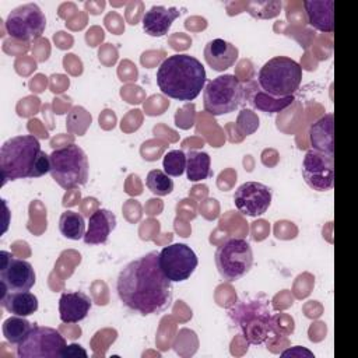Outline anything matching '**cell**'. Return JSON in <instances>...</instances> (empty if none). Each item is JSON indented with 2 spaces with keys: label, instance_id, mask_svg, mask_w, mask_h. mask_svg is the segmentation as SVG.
<instances>
[{
  "label": "cell",
  "instance_id": "1",
  "mask_svg": "<svg viewBox=\"0 0 358 358\" xmlns=\"http://www.w3.org/2000/svg\"><path fill=\"white\" fill-rule=\"evenodd\" d=\"M158 255L152 250L129 262L116 280L122 303L141 316L158 315L172 305V281L161 270Z\"/></svg>",
  "mask_w": 358,
  "mask_h": 358
},
{
  "label": "cell",
  "instance_id": "2",
  "mask_svg": "<svg viewBox=\"0 0 358 358\" xmlns=\"http://www.w3.org/2000/svg\"><path fill=\"white\" fill-rule=\"evenodd\" d=\"M1 185L6 180L39 178L50 172V157L41 150V143L31 134L15 136L0 148Z\"/></svg>",
  "mask_w": 358,
  "mask_h": 358
},
{
  "label": "cell",
  "instance_id": "3",
  "mask_svg": "<svg viewBox=\"0 0 358 358\" xmlns=\"http://www.w3.org/2000/svg\"><path fill=\"white\" fill-rule=\"evenodd\" d=\"M207 81L201 62L190 55L168 56L157 70V84L161 92L178 101H193Z\"/></svg>",
  "mask_w": 358,
  "mask_h": 358
},
{
  "label": "cell",
  "instance_id": "4",
  "mask_svg": "<svg viewBox=\"0 0 358 358\" xmlns=\"http://www.w3.org/2000/svg\"><path fill=\"white\" fill-rule=\"evenodd\" d=\"M228 315L249 344H263L274 330V315L263 301H238Z\"/></svg>",
  "mask_w": 358,
  "mask_h": 358
},
{
  "label": "cell",
  "instance_id": "5",
  "mask_svg": "<svg viewBox=\"0 0 358 358\" xmlns=\"http://www.w3.org/2000/svg\"><path fill=\"white\" fill-rule=\"evenodd\" d=\"M302 81V67L287 56H275L266 62L257 74V85L274 98L292 96Z\"/></svg>",
  "mask_w": 358,
  "mask_h": 358
},
{
  "label": "cell",
  "instance_id": "6",
  "mask_svg": "<svg viewBox=\"0 0 358 358\" xmlns=\"http://www.w3.org/2000/svg\"><path fill=\"white\" fill-rule=\"evenodd\" d=\"M50 157V175L63 189L83 186L88 180V158L81 147L69 144L53 150Z\"/></svg>",
  "mask_w": 358,
  "mask_h": 358
},
{
  "label": "cell",
  "instance_id": "7",
  "mask_svg": "<svg viewBox=\"0 0 358 358\" xmlns=\"http://www.w3.org/2000/svg\"><path fill=\"white\" fill-rule=\"evenodd\" d=\"M243 102V84L234 74H222L208 81L203 91V106L213 116L231 113Z\"/></svg>",
  "mask_w": 358,
  "mask_h": 358
},
{
  "label": "cell",
  "instance_id": "8",
  "mask_svg": "<svg viewBox=\"0 0 358 358\" xmlns=\"http://www.w3.org/2000/svg\"><path fill=\"white\" fill-rule=\"evenodd\" d=\"M214 259L221 277L232 282L249 273L253 264V252L246 239L229 238L218 246Z\"/></svg>",
  "mask_w": 358,
  "mask_h": 358
},
{
  "label": "cell",
  "instance_id": "9",
  "mask_svg": "<svg viewBox=\"0 0 358 358\" xmlns=\"http://www.w3.org/2000/svg\"><path fill=\"white\" fill-rule=\"evenodd\" d=\"M67 344L59 330L46 326L31 329L27 337L17 344L18 358H62Z\"/></svg>",
  "mask_w": 358,
  "mask_h": 358
},
{
  "label": "cell",
  "instance_id": "10",
  "mask_svg": "<svg viewBox=\"0 0 358 358\" xmlns=\"http://www.w3.org/2000/svg\"><path fill=\"white\" fill-rule=\"evenodd\" d=\"M46 28V17L35 3L21 4L13 8L6 18L7 34L21 42H34L42 36Z\"/></svg>",
  "mask_w": 358,
  "mask_h": 358
},
{
  "label": "cell",
  "instance_id": "11",
  "mask_svg": "<svg viewBox=\"0 0 358 358\" xmlns=\"http://www.w3.org/2000/svg\"><path fill=\"white\" fill-rule=\"evenodd\" d=\"M159 267L172 282L187 280L196 270L199 260L196 253L186 243H171L158 255Z\"/></svg>",
  "mask_w": 358,
  "mask_h": 358
},
{
  "label": "cell",
  "instance_id": "12",
  "mask_svg": "<svg viewBox=\"0 0 358 358\" xmlns=\"http://www.w3.org/2000/svg\"><path fill=\"white\" fill-rule=\"evenodd\" d=\"M0 282L1 294L29 291L35 281V270L27 260L14 257L10 252H0Z\"/></svg>",
  "mask_w": 358,
  "mask_h": 358
},
{
  "label": "cell",
  "instance_id": "13",
  "mask_svg": "<svg viewBox=\"0 0 358 358\" xmlns=\"http://www.w3.org/2000/svg\"><path fill=\"white\" fill-rule=\"evenodd\" d=\"M302 176L316 192H327L334 185V155L316 150L306 151L302 161Z\"/></svg>",
  "mask_w": 358,
  "mask_h": 358
},
{
  "label": "cell",
  "instance_id": "14",
  "mask_svg": "<svg viewBox=\"0 0 358 358\" xmlns=\"http://www.w3.org/2000/svg\"><path fill=\"white\" fill-rule=\"evenodd\" d=\"M273 193L268 186L260 182H245L234 194L235 207L248 217H259L264 214L271 204Z\"/></svg>",
  "mask_w": 358,
  "mask_h": 358
},
{
  "label": "cell",
  "instance_id": "15",
  "mask_svg": "<svg viewBox=\"0 0 358 358\" xmlns=\"http://www.w3.org/2000/svg\"><path fill=\"white\" fill-rule=\"evenodd\" d=\"M292 96L285 98H274L268 94H266L259 85L257 81L249 80L243 85V102H246L253 109L267 112V113H278L288 108L294 102Z\"/></svg>",
  "mask_w": 358,
  "mask_h": 358
},
{
  "label": "cell",
  "instance_id": "16",
  "mask_svg": "<svg viewBox=\"0 0 358 358\" xmlns=\"http://www.w3.org/2000/svg\"><path fill=\"white\" fill-rule=\"evenodd\" d=\"M92 306L91 298L81 292H63L59 299V315L63 323H78L87 317Z\"/></svg>",
  "mask_w": 358,
  "mask_h": 358
},
{
  "label": "cell",
  "instance_id": "17",
  "mask_svg": "<svg viewBox=\"0 0 358 358\" xmlns=\"http://www.w3.org/2000/svg\"><path fill=\"white\" fill-rule=\"evenodd\" d=\"M180 15V11L176 7H164L152 6L143 15V29L147 35L159 38L168 34L173 21Z\"/></svg>",
  "mask_w": 358,
  "mask_h": 358
},
{
  "label": "cell",
  "instance_id": "18",
  "mask_svg": "<svg viewBox=\"0 0 358 358\" xmlns=\"http://www.w3.org/2000/svg\"><path fill=\"white\" fill-rule=\"evenodd\" d=\"M116 228V215L106 210H95L88 220V228L84 234L83 241L87 245H102L108 241L110 232Z\"/></svg>",
  "mask_w": 358,
  "mask_h": 358
},
{
  "label": "cell",
  "instance_id": "19",
  "mask_svg": "<svg viewBox=\"0 0 358 358\" xmlns=\"http://www.w3.org/2000/svg\"><path fill=\"white\" fill-rule=\"evenodd\" d=\"M238 48L224 39H213L204 48V59L214 71H224L238 60Z\"/></svg>",
  "mask_w": 358,
  "mask_h": 358
},
{
  "label": "cell",
  "instance_id": "20",
  "mask_svg": "<svg viewBox=\"0 0 358 358\" xmlns=\"http://www.w3.org/2000/svg\"><path fill=\"white\" fill-rule=\"evenodd\" d=\"M308 24L317 31L331 34L334 31V1L306 0L303 1Z\"/></svg>",
  "mask_w": 358,
  "mask_h": 358
},
{
  "label": "cell",
  "instance_id": "21",
  "mask_svg": "<svg viewBox=\"0 0 358 358\" xmlns=\"http://www.w3.org/2000/svg\"><path fill=\"white\" fill-rule=\"evenodd\" d=\"M309 138L313 150L334 155V138H333V115L327 113L310 126Z\"/></svg>",
  "mask_w": 358,
  "mask_h": 358
},
{
  "label": "cell",
  "instance_id": "22",
  "mask_svg": "<svg viewBox=\"0 0 358 358\" xmlns=\"http://www.w3.org/2000/svg\"><path fill=\"white\" fill-rule=\"evenodd\" d=\"M1 306L17 316H29L38 310V298L29 291L4 292L0 295Z\"/></svg>",
  "mask_w": 358,
  "mask_h": 358
},
{
  "label": "cell",
  "instance_id": "23",
  "mask_svg": "<svg viewBox=\"0 0 358 358\" xmlns=\"http://www.w3.org/2000/svg\"><path fill=\"white\" fill-rule=\"evenodd\" d=\"M186 175L190 182H200L211 175V158L204 151H189L186 154Z\"/></svg>",
  "mask_w": 358,
  "mask_h": 358
},
{
  "label": "cell",
  "instance_id": "24",
  "mask_svg": "<svg viewBox=\"0 0 358 358\" xmlns=\"http://www.w3.org/2000/svg\"><path fill=\"white\" fill-rule=\"evenodd\" d=\"M59 229L64 238L78 241V239L84 238V234H85L84 217L77 211L66 210L60 215Z\"/></svg>",
  "mask_w": 358,
  "mask_h": 358
},
{
  "label": "cell",
  "instance_id": "25",
  "mask_svg": "<svg viewBox=\"0 0 358 358\" xmlns=\"http://www.w3.org/2000/svg\"><path fill=\"white\" fill-rule=\"evenodd\" d=\"M34 324H31L24 316H11L3 323V336L10 344H20L27 334L31 331Z\"/></svg>",
  "mask_w": 358,
  "mask_h": 358
},
{
  "label": "cell",
  "instance_id": "26",
  "mask_svg": "<svg viewBox=\"0 0 358 358\" xmlns=\"http://www.w3.org/2000/svg\"><path fill=\"white\" fill-rule=\"evenodd\" d=\"M145 185L157 196H166L173 190V180L159 169H152L148 172Z\"/></svg>",
  "mask_w": 358,
  "mask_h": 358
},
{
  "label": "cell",
  "instance_id": "27",
  "mask_svg": "<svg viewBox=\"0 0 358 358\" xmlns=\"http://www.w3.org/2000/svg\"><path fill=\"white\" fill-rule=\"evenodd\" d=\"M281 1H249L246 3V10L252 17L256 18H273L281 11Z\"/></svg>",
  "mask_w": 358,
  "mask_h": 358
},
{
  "label": "cell",
  "instance_id": "28",
  "mask_svg": "<svg viewBox=\"0 0 358 358\" xmlns=\"http://www.w3.org/2000/svg\"><path fill=\"white\" fill-rule=\"evenodd\" d=\"M162 165L168 176H180L186 171V154L182 150H172L165 154Z\"/></svg>",
  "mask_w": 358,
  "mask_h": 358
},
{
  "label": "cell",
  "instance_id": "29",
  "mask_svg": "<svg viewBox=\"0 0 358 358\" xmlns=\"http://www.w3.org/2000/svg\"><path fill=\"white\" fill-rule=\"evenodd\" d=\"M80 355L85 358L87 357V351L81 345H78V344L67 345L64 352H63V357H80Z\"/></svg>",
  "mask_w": 358,
  "mask_h": 358
},
{
  "label": "cell",
  "instance_id": "30",
  "mask_svg": "<svg viewBox=\"0 0 358 358\" xmlns=\"http://www.w3.org/2000/svg\"><path fill=\"white\" fill-rule=\"evenodd\" d=\"M281 355H282V357H289V355L301 357V355H306V357H310V358H313V354H312L309 350H306V348H302V347H299V345H296V347H294V348H289V350H285V351H282V352H281Z\"/></svg>",
  "mask_w": 358,
  "mask_h": 358
}]
</instances>
